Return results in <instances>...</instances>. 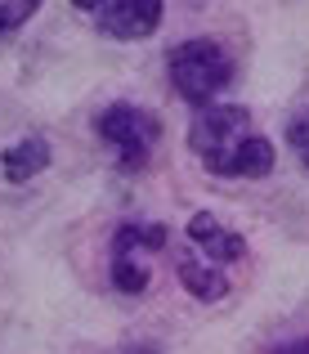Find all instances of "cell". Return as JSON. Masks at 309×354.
<instances>
[{"mask_svg":"<svg viewBox=\"0 0 309 354\" xmlns=\"http://www.w3.org/2000/svg\"><path fill=\"white\" fill-rule=\"evenodd\" d=\"M166 59H171V81H175V90H180L189 104H198V108L211 104V99L220 95L224 86H229V77H233V63L224 59V50H220L215 41H206V36L175 45Z\"/></svg>","mask_w":309,"mask_h":354,"instance_id":"obj_1","label":"cell"},{"mask_svg":"<svg viewBox=\"0 0 309 354\" xmlns=\"http://www.w3.org/2000/svg\"><path fill=\"white\" fill-rule=\"evenodd\" d=\"M99 135L108 139V144H117L121 153V171H144L148 162V144L157 139V117L153 113H139V108H108V113L99 117Z\"/></svg>","mask_w":309,"mask_h":354,"instance_id":"obj_2","label":"cell"},{"mask_svg":"<svg viewBox=\"0 0 309 354\" xmlns=\"http://www.w3.org/2000/svg\"><path fill=\"white\" fill-rule=\"evenodd\" d=\"M247 135H251V113H247V108L215 104V108H202V113L193 117L189 144L198 148L202 157H215V153H233Z\"/></svg>","mask_w":309,"mask_h":354,"instance_id":"obj_3","label":"cell"},{"mask_svg":"<svg viewBox=\"0 0 309 354\" xmlns=\"http://www.w3.org/2000/svg\"><path fill=\"white\" fill-rule=\"evenodd\" d=\"M99 27L117 41H144L162 27V0H112L99 9Z\"/></svg>","mask_w":309,"mask_h":354,"instance_id":"obj_4","label":"cell"},{"mask_svg":"<svg viewBox=\"0 0 309 354\" xmlns=\"http://www.w3.org/2000/svg\"><path fill=\"white\" fill-rule=\"evenodd\" d=\"M0 166H5L9 184H27L32 175H41L45 166H50V144H45V139H23V144L5 148Z\"/></svg>","mask_w":309,"mask_h":354,"instance_id":"obj_5","label":"cell"},{"mask_svg":"<svg viewBox=\"0 0 309 354\" xmlns=\"http://www.w3.org/2000/svg\"><path fill=\"white\" fill-rule=\"evenodd\" d=\"M274 171V144L265 135H247L233 148V175H251V180H265Z\"/></svg>","mask_w":309,"mask_h":354,"instance_id":"obj_6","label":"cell"},{"mask_svg":"<svg viewBox=\"0 0 309 354\" xmlns=\"http://www.w3.org/2000/svg\"><path fill=\"white\" fill-rule=\"evenodd\" d=\"M180 283L189 287L198 301H220V296H229V278L215 274V269L193 265V260H180Z\"/></svg>","mask_w":309,"mask_h":354,"instance_id":"obj_7","label":"cell"},{"mask_svg":"<svg viewBox=\"0 0 309 354\" xmlns=\"http://www.w3.org/2000/svg\"><path fill=\"white\" fill-rule=\"evenodd\" d=\"M206 256H211L215 265H229V260H242V256H247V242H242L238 234H229V229H220V234L206 242Z\"/></svg>","mask_w":309,"mask_h":354,"instance_id":"obj_8","label":"cell"},{"mask_svg":"<svg viewBox=\"0 0 309 354\" xmlns=\"http://www.w3.org/2000/svg\"><path fill=\"white\" fill-rule=\"evenodd\" d=\"M112 283H117L121 292L135 296V292H144V287H148V274L135 265V260H112Z\"/></svg>","mask_w":309,"mask_h":354,"instance_id":"obj_9","label":"cell"},{"mask_svg":"<svg viewBox=\"0 0 309 354\" xmlns=\"http://www.w3.org/2000/svg\"><path fill=\"white\" fill-rule=\"evenodd\" d=\"M215 234H220V225H215L211 211H198V216L189 220V238H193V242H202V247H206V242H211Z\"/></svg>","mask_w":309,"mask_h":354,"instance_id":"obj_10","label":"cell"},{"mask_svg":"<svg viewBox=\"0 0 309 354\" xmlns=\"http://www.w3.org/2000/svg\"><path fill=\"white\" fill-rule=\"evenodd\" d=\"M139 229L135 225H121L117 229V238H112V260H130V247H139Z\"/></svg>","mask_w":309,"mask_h":354,"instance_id":"obj_11","label":"cell"},{"mask_svg":"<svg viewBox=\"0 0 309 354\" xmlns=\"http://www.w3.org/2000/svg\"><path fill=\"white\" fill-rule=\"evenodd\" d=\"M36 5L32 0H14V5H0V27H18L23 18H32Z\"/></svg>","mask_w":309,"mask_h":354,"instance_id":"obj_12","label":"cell"},{"mask_svg":"<svg viewBox=\"0 0 309 354\" xmlns=\"http://www.w3.org/2000/svg\"><path fill=\"white\" fill-rule=\"evenodd\" d=\"M139 234H144V238H139V247H166V229L162 225H148V229H139Z\"/></svg>","mask_w":309,"mask_h":354,"instance_id":"obj_13","label":"cell"},{"mask_svg":"<svg viewBox=\"0 0 309 354\" xmlns=\"http://www.w3.org/2000/svg\"><path fill=\"white\" fill-rule=\"evenodd\" d=\"M278 354H309V337H305V341H292V346H283Z\"/></svg>","mask_w":309,"mask_h":354,"instance_id":"obj_14","label":"cell"}]
</instances>
